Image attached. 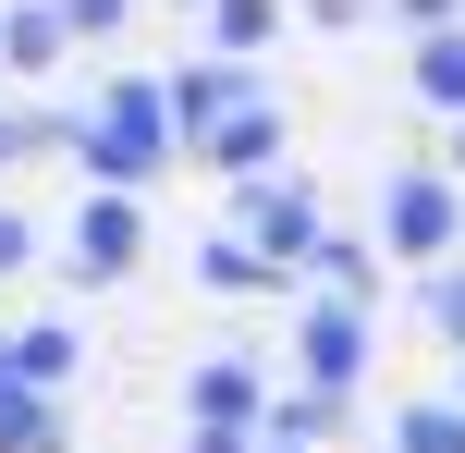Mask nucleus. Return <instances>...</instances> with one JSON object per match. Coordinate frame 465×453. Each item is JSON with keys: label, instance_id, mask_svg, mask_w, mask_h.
Instances as JSON below:
<instances>
[{"label": "nucleus", "instance_id": "2", "mask_svg": "<svg viewBox=\"0 0 465 453\" xmlns=\"http://www.w3.org/2000/svg\"><path fill=\"white\" fill-rule=\"evenodd\" d=\"M380 258H417V270H441L453 258V245H465V184H453V172L441 160H404L392 172V184H380Z\"/></svg>", "mask_w": 465, "mask_h": 453}, {"label": "nucleus", "instance_id": "3", "mask_svg": "<svg viewBox=\"0 0 465 453\" xmlns=\"http://www.w3.org/2000/svg\"><path fill=\"white\" fill-rule=\"evenodd\" d=\"M232 233L257 245V258L294 282L306 258H319V233H331V209H319V184L306 172H257V184H232Z\"/></svg>", "mask_w": 465, "mask_h": 453}, {"label": "nucleus", "instance_id": "21", "mask_svg": "<svg viewBox=\"0 0 465 453\" xmlns=\"http://www.w3.org/2000/svg\"><path fill=\"white\" fill-rule=\"evenodd\" d=\"M184 453H257V429H232V417H184Z\"/></svg>", "mask_w": 465, "mask_h": 453}, {"label": "nucleus", "instance_id": "26", "mask_svg": "<svg viewBox=\"0 0 465 453\" xmlns=\"http://www.w3.org/2000/svg\"><path fill=\"white\" fill-rule=\"evenodd\" d=\"M184 13H209V0H184Z\"/></svg>", "mask_w": 465, "mask_h": 453}, {"label": "nucleus", "instance_id": "20", "mask_svg": "<svg viewBox=\"0 0 465 453\" xmlns=\"http://www.w3.org/2000/svg\"><path fill=\"white\" fill-rule=\"evenodd\" d=\"M74 111H0V160H37V147H62Z\"/></svg>", "mask_w": 465, "mask_h": 453}, {"label": "nucleus", "instance_id": "23", "mask_svg": "<svg viewBox=\"0 0 465 453\" xmlns=\"http://www.w3.org/2000/svg\"><path fill=\"white\" fill-rule=\"evenodd\" d=\"M392 13H404V25H453L465 0H392Z\"/></svg>", "mask_w": 465, "mask_h": 453}, {"label": "nucleus", "instance_id": "11", "mask_svg": "<svg viewBox=\"0 0 465 453\" xmlns=\"http://www.w3.org/2000/svg\"><path fill=\"white\" fill-rule=\"evenodd\" d=\"M0 368H25L37 392H62L74 368H86V343H74V319H37V331H13V343H0Z\"/></svg>", "mask_w": 465, "mask_h": 453}, {"label": "nucleus", "instance_id": "24", "mask_svg": "<svg viewBox=\"0 0 465 453\" xmlns=\"http://www.w3.org/2000/svg\"><path fill=\"white\" fill-rule=\"evenodd\" d=\"M441 172H453V184H465V111H453V147H441Z\"/></svg>", "mask_w": 465, "mask_h": 453}, {"label": "nucleus", "instance_id": "25", "mask_svg": "<svg viewBox=\"0 0 465 453\" xmlns=\"http://www.w3.org/2000/svg\"><path fill=\"white\" fill-rule=\"evenodd\" d=\"M257 453H319V441H257Z\"/></svg>", "mask_w": 465, "mask_h": 453}, {"label": "nucleus", "instance_id": "10", "mask_svg": "<svg viewBox=\"0 0 465 453\" xmlns=\"http://www.w3.org/2000/svg\"><path fill=\"white\" fill-rule=\"evenodd\" d=\"M404 86L429 98V111H465V25H417V62H404Z\"/></svg>", "mask_w": 465, "mask_h": 453}, {"label": "nucleus", "instance_id": "4", "mask_svg": "<svg viewBox=\"0 0 465 453\" xmlns=\"http://www.w3.org/2000/svg\"><path fill=\"white\" fill-rule=\"evenodd\" d=\"M135 258H147V196L135 184H86V209H74V233H62V270L74 282H123Z\"/></svg>", "mask_w": 465, "mask_h": 453}, {"label": "nucleus", "instance_id": "17", "mask_svg": "<svg viewBox=\"0 0 465 453\" xmlns=\"http://www.w3.org/2000/svg\"><path fill=\"white\" fill-rule=\"evenodd\" d=\"M306 270H319V294H368V282H380V245H368V233H319Z\"/></svg>", "mask_w": 465, "mask_h": 453}, {"label": "nucleus", "instance_id": "22", "mask_svg": "<svg viewBox=\"0 0 465 453\" xmlns=\"http://www.w3.org/2000/svg\"><path fill=\"white\" fill-rule=\"evenodd\" d=\"M25 258H37V221H25V209H13V196H0V282H13V270H25Z\"/></svg>", "mask_w": 465, "mask_h": 453}, {"label": "nucleus", "instance_id": "14", "mask_svg": "<svg viewBox=\"0 0 465 453\" xmlns=\"http://www.w3.org/2000/svg\"><path fill=\"white\" fill-rule=\"evenodd\" d=\"M62 13H49V0H13V13H0V62H13V74H49V62H62Z\"/></svg>", "mask_w": 465, "mask_h": 453}, {"label": "nucleus", "instance_id": "16", "mask_svg": "<svg viewBox=\"0 0 465 453\" xmlns=\"http://www.w3.org/2000/svg\"><path fill=\"white\" fill-rule=\"evenodd\" d=\"M282 25H294L282 0H209V49H232V62H257V49H270Z\"/></svg>", "mask_w": 465, "mask_h": 453}, {"label": "nucleus", "instance_id": "1", "mask_svg": "<svg viewBox=\"0 0 465 453\" xmlns=\"http://www.w3.org/2000/svg\"><path fill=\"white\" fill-rule=\"evenodd\" d=\"M62 160L86 172V184H135V196H147L172 160H184V147H172V98H160V74H123L98 111H74V123H62Z\"/></svg>", "mask_w": 465, "mask_h": 453}, {"label": "nucleus", "instance_id": "13", "mask_svg": "<svg viewBox=\"0 0 465 453\" xmlns=\"http://www.w3.org/2000/svg\"><path fill=\"white\" fill-rule=\"evenodd\" d=\"M196 282H209V294H294V282H282V270L257 258L245 233H209V245H196Z\"/></svg>", "mask_w": 465, "mask_h": 453}, {"label": "nucleus", "instance_id": "9", "mask_svg": "<svg viewBox=\"0 0 465 453\" xmlns=\"http://www.w3.org/2000/svg\"><path fill=\"white\" fill-rule=\"evenodd\" d=\"M0 453H62V392H37L25 368H0Z\"/></svg>", "mask_w": 465, "mask_h": 453}, {"label": "nucleus", "instance_id": "7", "mask_svg": "<svg viewBox=\"0 0 465 453\" xmlns=\"http://www.w3.org/2000/svg\"><path fill=\"white\" fill-rule=\"evenodd\" d=\"M160 98H172V147H196V135L232 111V98H257V74L232 62V49H196L184 74H160Z\"/></svg>", "mask_w": 465, "mask_h": 453}, {"label": "nucleus", "instance_id": "15", "mask_svg": "<svg viewBox=\"0 0 465 453\" xmlns=\"http://www.w3.org/2000/svg\"><path fill=\"white\" fill-rule=\"evenodd\" d=\"M392 453H465V392H429V405H392Z\"/></svg>", "mask_w": 465, "mask_h": 453}, {"label": "nucleus", "instance_id": "18", "mask_svg": "<svg viewBox=\"0 0 465 453\" xmlns=\"http://www.w3.org/2000/svg\"><path fill=\"white\" fill-rule=\"evenodd\" d=\"M417 319H429V331L465 356V270H429V282H417Z\"/></svg>", "mask_w": 465, "mask_h": 453}, {"label": "nucleus", "instance_id": "12", "mask_svg": "<svg viewBox=\"0 0 465 453\" xmlns=\"http://www.w3.org/2000/svg\"><path fill=\"white\" fill-rule=\"evenodd\" d=\"M331 429H343V392H319V380H294V392L257 405V441H331Z\"/></svg>", "mask_w": 465, "mask_h": 453}, {"label": "nucleus", "instance_id": "6", "mask_svg": "<svg viewBox=\"0 0 465 453\" xmlns=\"http://www.w3.org/2000/svg\"><path fill=\"white\" fill-rule=\"evenodd\" d=\"M282 147H294V111L257 86V98H232L209 135H196V160H209V172H232V184H257V172H282Z\"/></svg>", "mask_w": 465, "mask_h": 453}, {"label": "nucleus", "instance_id": "5", "mask_svg": "<svg viewBox=\"0 0 465 453\" xmlns=\"http://www.w3.org/2000/svg\"><path fill=\"white\" fill-rule=\"evenodd\" d=\"M294 380H319V392L368 380V294H306L294 307Z\"/></svg>", "mask_w": 465, "mask_h": 453}, {"label": "nucleus", "instance_id": "19", "mask_svg": "<svg viewBox=\"0 0 465 453\" xmlns=\"http://www.w3.org/2000/svg\"><path fill=\"white\" fill-rule=\"evenodd\" d=\"M49 13H62L74 49H98V37H123V25H135V0H49Z\"/></svg>", "mask_w": 465, "mask_h": 453}, {"label": "nucleus", "instance_id": "8", "mask_svg": "<svg viewBox=\"0 0 465 453\" xmlns=\"http://www.w3.org/2000/svg\"><path fill=\"white\" fill-rule=\"evenodd\" d=\"M257 405H270V380H257L245 356H196V368H184V417H232V429H257Z\"/></svg>", "mask_w": 465, "mask_h": 453}]
</instances>
